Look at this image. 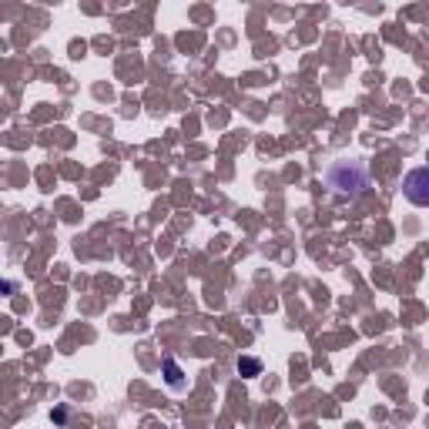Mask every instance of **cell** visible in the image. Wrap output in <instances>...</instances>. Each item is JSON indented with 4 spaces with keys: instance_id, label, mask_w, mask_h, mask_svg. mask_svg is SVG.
Instances as JSON below:
<instances>
[{
    "instance_id": "6da1fadb",
    "label": "cell",
    "mask_w": 429,
    "mask_h": 429,
    "mask_svg": "<svg viewBox=\"0 0 429 429\" xmlns=\"http://www.w3.org/2000/svg\"><path fill=\"white\" fill-rule=\"evenodd\" d=\"M325 185L353 198V195H363L365 188L373 185V178H369V168L363 161H339L325 171Z\"/></svg>"
},
{
    "instance_id": "7a4b0ae2",
    "label": "cell",
    "mask_w": 429,
    "mask_h": 429,
    "mask_svg": "<svg viewBox=\"0 0 429 429\" xmlns=\"http://www.w3.org/2000/svg\"><path fill=\"white\" fill-rule=\"evenodd\" d=\"M403 195H406L413 205H429V171L426 168H413L406 175V181H403Z\"/></svg>"
},
{
    "instance_id": "3957f363",
    "label": "cell",
    "mask_w": 429,
    "mask_h": 429,
    "mask_svg": "<svg viewBox=\"0 0 429 429\" xmlns=\"http://www.w3.org/2000/svg\"><path fill=\"white\" fill-rule=\"evenodd\" d=\"M165 373H168V385H171L175 393H181V389H185V379H181V369H178L175 359H165Z\"/></svg>"
},
{
    "instance_id": "277c9868",
    "label": "cell",
    "mask_w": 429,
    "mask_h": 429,
    "mask_svg": "<svg viewBox=\"0 0 429 429\" xmlns=\"http://www.w3.org/2000/svg\"><path fill=\"white\" fill-rule=\"evenodd\" d=\"M238 373L258 375V373H262V363H258V359H238Z\"/></svg>"
},
{
    "instance_id": "5b68a950",
    "label": "cell",
    "mask_w": 429,
    "mask_h": 429,
    "mask_svg": "<svg viewBox=\"0 0 429 429\" xmlns=\"http://www.w3.org/2000/svg\"><path fill=\"white\" fill-rule=\"evenodd\" d=\"M0 292H7V296H14V292H17V282H0Z\"/></svg>"
}]
</instances>
